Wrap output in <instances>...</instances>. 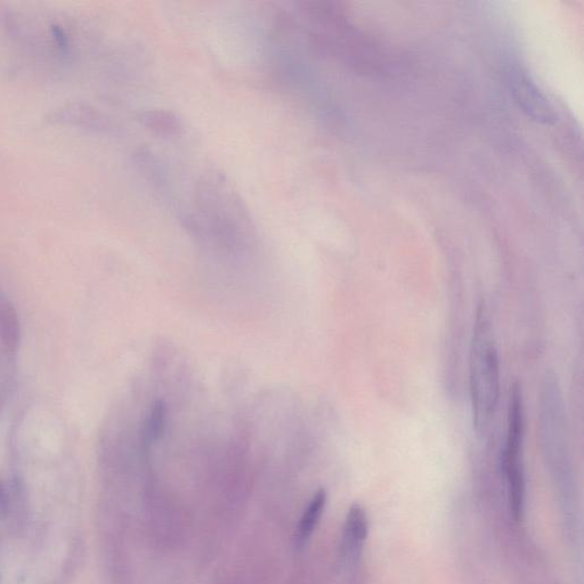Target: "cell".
<instances>
[{
	"label": "cell",
	"mask_w": 584,
	"mask_h": 584,
	"mask_svg": "<svg viewBox=\"0 0 584 584\" xmlns=\"http://www.w3.org/2000/svg\"><path fill=\"white\" fill-rule=\"evenodd\" d=\"M470 401L473 427L483 435L494 418L500 396V363L494 334L484 305L477 311L470 347Z\"/></svg>",
	"instance_id": "1"
},
{
	"label": "cell",
	"mask_w": 584,
	"mask_h": 584,
	"mask_svg": "<svg viewBox=\"0 0 584 584\" xmlns=\"http://www.w3.org/2000/svg\"><path fill=\"white\" fill-rule=\"evenodd\" d=\"M509 84L517 102L532 117L547 124L556 121L555 111L547 99L522 72L510 73Z\"/></svg>",
	"instance_id": "2"
},
{
	"label": "cell",
	"mask_w": 584,
	"mask_h": 584,
	"mask_svg": "<svg viewBox=\"0 0 584 584\" xmlns=\"http://www.w3.org/2000/svg\"><path fill=\"white\" fill-rule=\"evenodd\" d=\"M138 120L146 129L151 130L152 133L160 136H177L183 130L180 117L173 112L167 110H148L139 115Z\"/></svg>",
	"instance_id": "3"
},
{
	"label": "cell",
	"mask_w": 584,
	"mask_h": 584,
	"mask_svg": "<svg viewBox=\"0 0 584 584\" xmlns=\"http://www.w3.org/2000/svg\"><path fill=\"white\" fill-rule=\"evenodd\" d=\"M325 502H327V493L325 490H320L316 492L315 495L313 497L304 511L297 527V534H296V540L299 546L305 543L315 529L325 510Z\"/></svg>",
	"instance_id": "4"
},
{
	"label": "cell",
	"mask_w": 584,
	"mask_h": 584,
	"mask_svg": "<svg viewBox=\"0 0 584 584\" xmlns=\"http://www.w3.org/2000/svg\"><path fill=\"white\" fill-rule=\"evenodd\" d=\"M368 533V522L364 510L355 504L350 508L345 526V544L348 551L355 553L362 547Z\"/></svg>",
	"instance_id": "5"
},
{
	"label": "cell",
	"mask_w": 584,
	"mask_h": 584,
	"mask_svg": "<svg viewBox=\"0 0 584 584\" xmlns=\"http://www.w3.org/2000/svg\"><path fill=\"white\" fill-rule=\"evenodd\" d=\"M166 408L162 403L159 402L152 408L151 415L148 418L145 424V439L146 442H155L160 439L164 432L166 426Z\"/></svg>",
	"instance_id": "6"
},
{
	"label": "cell",
	"mask_w": 584,
	"mask_h": 584,
	"mask_svg": "<svg viewBox=\"0 0 584 584\" xmlns=\"http://www.w3.org/2000/svg\"><path fill=\"white\" fill-rule=\"evenodd\" d=\"M53 34L56 43L59 45V47H61L63 50L66 48V46H68V41H66V37H65V34L62 29L59 28V27H53Z\"/></svg>",
	"instance_id": "7"
}]
</instances>
